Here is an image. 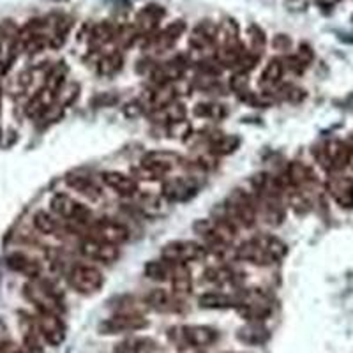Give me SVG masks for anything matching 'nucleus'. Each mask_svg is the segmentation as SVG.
Returning <instances> with one entry per match:
<instances>
[{
	"instance_id": "72a5a7b5",
	"label": "nucleus",
	"mask_w": 353,
	"mask_h": 353,
	"mask_svg": "<svg viewBox=\"0 0 353 353\" xmlns=\"http://www.w3.org/2000/svg\"><path fill=\"white\" fill-rule=\"evenodd\" d=\"M32 223L34 228L43 233V235H57L61 232V225L55 219V214H50L46 210H39V212L34 214Z\"/></svg>"
},
{
	"instance_id": "5701e85b",
	"label": "nucleus",
	"mask_w": 353,
	"mask_h": 353,
	"mask_svg": "<svg viewBox=\"0 0 353 353\" xmlns=\"http://www.w3.org/2000/svg\"><path fill=\"white\" fill-rule=\"evenodd\" d=\"M65 181H68L69 188H72L80 194L87 196L88 200L97 201L101 200V196H103L99 185H97L92 179L81 175V173H69V175L65 176Z\"/></svg>"
},
{
	"instance_id": "39448f33",
	"label": "nucleus",
	"mask_w": 353,
	"mask_h": 353,
	"mask_svg": "<svg viewBox=\"0 0 353 353\" xmlns=\"http://www.w3.org/2000/svg\"><path fill=\"white\" fill-rule=\"evenodd\" d=\"M69 285L80 295H94L105 285V276L92 265H74L68 276Z\"/></svg>"
},
{
	"instance_id": "1a4fd4ad",
	"label": "nucleus",
	"mask_w": 353,
	"mask_h": 353,
	"mask_svg": "<svg viewBox=\"0 0 353 353\" xmlns=\"http://www.w3.org/2000/svg\"><path fill=\"white\" fill-rule=\"evenodd\" d=\"M50 207H52V212L55 216L62 217V219L74 221V223H80V225H85V223L92 219V212H90L87 205L80 203V201H77L65 193H57L50 200Z\"/></svg>"
},
{
	"instance_id": "c03bdc74",
	"label": "nucleus",
	"mask_w": 353,
	"mask_h": 353,
	"mask_svg": "<svg viewBox=\"0 0 353 353\" xmlns=\"http://www.w3.org/2000/svg\"><path fill=\"white\" fill-rule=\"evenodd\" d=\"M0 353H25V350L18 346L17 343L2 341L0 343Z\"/></svg>"
},
{
	"instance_id": "f3484780",
	"label": "nucleus",
	"mask_w": 353,
	"mask_h": 353,
	"mask_svg": "<svg viewBox=\"0 0 353 353\" xmlns=\"http://www.w3.org/2000/svg\"><path fill=\"white\" fill-rule=\"evenodd\" d=\"M181 336L188 345L196 348L212 346L219 339V332L209 325H185L181 329Z\"/></svg>"
},
{
	"instance_id": "58836bf2",
	"label": "nucleus",
	"mask_w": 353,
	"mask_h": 353,
	"mask_svg": "<svg viewBox=\"0 0 353 353\" xmlns=\"http://www.w3.org/2000/svg\"><path fill=\"white\" fill-rule=\"evenodd\" d=\"M205 277L216 285H225V283L235 281V272L228 267H214V269H209L205 272Z\"/></svg>"
},
{
	"instance_id": "37998d69",
	"label": "nucleus",
	"mask_w": 353,
	"mask_h": 353,
	"mask_svg": "<svg viewBox=\"0 0 353 353\" xmlns=\"http://www.w3.org/2000/svg\"><path fill=\"white\" fill-rule=\"evenodd\" d=\"M313 57H314L313 48H311L309 44H301V48H299V52H297V55H295V59H297V61L301 62V64L304 65V68H307V65L311 64V61H313Z\"/></svg>"
},
{
	"instance_id": "bb28decb",
	"label": "nucleus",
	"mask_w": 353,
	"mask_h": 353,
	"mask_svg": "<svg viewBox=\"0 0 353 353\" xmlns=\"http://www.w3.org/2000/svg\"><path fill=\"white\" fill-rule=\"evenodd\" d=\"M176 96H179V94H176V88L173 83L156 85V88H154L152 94H150L149 105L150 108H152V112L154 110H163L168 105H172V103H175Z\"/></svg>"
},
{
	"instance_id": "ddd939ff",
	"label": "nucleus",
	"mask_w": 353,
	"mask_h": 353,
	"mask_svg": "<svg viewBox=\"0 0 353 353\" xmlns=\"http://www.w3.org/2000/svg\"><path fill=\"white\" fill-rule=\"evenodd\" d=\"M80 253L85 258H88V260L101 261V263H113V261H117L119 256H121L119 245L106 244V242L96 241L92 237H88L80 242Z\"/></svg>"
},
{
	"instance_id": "2eb2a0df",
	"label": "nucleus",
	"mask_w": 353,
	"mask_h": 353,
	"mask_svg": "<svg viewBox=\"0 0 353 353\" xmlns=\"http://www.w3.org/2000/svg\"><path fill=\"white\" fill-rule=\"evenodd\" d=\"M185 32V23L182 20L173 21L170 23L165 30H161V32L152 34V37L149 39V46L147 48H152L154 52L163 53L168 52L170 48L175 46V43L181 39L182 34Z\"/></svg>"
},
{
	"instance_id": "2f4dec72",
	"label": "nucleus",
	"mask_w": 353,
	"mask_h": 353,
	"mask_svg": "<svg viewBox=\"0 0 353 353\" xmlns=\"http://www.w3.org/2000/svg\"><path fill=\"white\" fill-rule=\"evenodd\" d=\"M115 32L117 28L113 27L112 23H108V21H101V23H96L90 28V32H88V43H90V46H96V48L105 46L106 43L113 41Z\"/></svg>"
},
{
	"instance_id": "0eeeda50",
	"label": "nucleus",
	"mask_w": 353,
	"mask_h": 353,
	"mask_svg": "<svg viewBox=\"0 0 353 353\" xmlns=\"http://www.w3.org/2000/svg\"><path fill=\"white\" fill-rule=\"evenodd\" d=\"M179 156L173 152H149L141 157L140 168H138V175H143L145 179L150 181H159L165 179L175 166H179Z\"/></svg>"
},
{
	"instance_id": "c85d7f7f",
	"label": "nucleus",
	"mask_w": 353,
	"mask_h": 353,
	"mask_svg": "<svg viewBox=\"0 0 353 353\" xmlns=\"http://www.w3.org/2000/svg\"><path fill=\"white\" fill-rule=\"evenodd\" d=\"M122 68H124V57H122V53L119 52H112L103 55L99 61H97V65H96L97 74L105 78L115 77L117 72L121 71Z\"/></svg>"
},
{
	"instance_id": "7ed1b4c3",
	"label": "nucleus",
	"mask_w": 353,
	"mask_h": 353,
	"mask_svg": "<svg viewBox=\"0 0 353 353\" xmlns=\"http://www.w3.org/2000/svg\"><path fill=\"white\" fill-rule=\"evenodd\" d=\"M256 201L253 200V196L242 189H237L230 194V198L226 200V203L223 205V214L226 219H230L235 226H253L256 223Z\"/></svg>"
},
{
	"instance_id": "de8ad7c7",
	"label": "nucleus",
	"mask_w": 353,
	"mask_h": 353,
	"mask_svg": "<svg viewBox=\"0 0 353 353\" xmlns=\"http://www.w3.org/2000/svg\"><path fill=\"white\" fill-rule=\"evenodd\" d=\"M0 110H2V88H0Z\"/></svg>"
},
{
	"instance_id": "473e14b6",
	"label": "nucleus",
	"mask_w": 353,
	"mask_h": 353,
	"mask_svg": "<svg viewBox=\"0 0 353 353\" xmlns=\"http://www.w3.org/2000/svg\"><path fill=\"white\" fill-rule=\"evenodd\" d=\"M188 117V108L182 103L175 101L172 105H168L163 110H154L152 119L154 122H163V124H170L173 121H181Z\"/></svg>"
},
{
	"instance_id": "9d476101",
	"label": "nucleus",
	"mask_w": 353,
	"mask_h": 353,
	"mask_svg": "<svg viewBox=\"0 0 353 353\" xmlns=\"http://www.w3.org/2000/svg\"><path fill=\"white\" fill-rule=\"evenodd\" d=\"M37 334L43 337L50 346H61L65 341V325L61 314L37 313L36 316Z\"/></svg>"
},
{
	"instance_id": "c9c22d12",
	"label": "nucleus",
	"mask_w": 353,
	"mask_h": 353,
	"mask_svg": "<svg viewBox=\"0 0 353 353\" xmlns=\"http://www.w3.org/2000/svg\"><path fill=\"white\" fill-rule=\"evenodd\" d=\"M194 115L203 117V119H210V121H221L228 115V108L221 103H200L194 108Z\"/></svg>"
},
{
	"instance_id": "a878e982",
	"label": "nucleus",
	"mask_w": 353,
	"mask_h": 353,
	"mask_svg": "<svg viewBox=\"0 0 353 353\" xmlns=\"http://www.w3.org/2000/svg\"><path fill=\"white\" fill-rule=\"evenodd\" d=\"M198 304L203 309H232L239 307L241 301L233 295L221 292H209L203 293L200 299H198Z\"/></svg>"
},
{
	"instance_id": "4c0bfd02",
	"label": "nucleus",
	"mask_w": 353,
	"mask_h": 353,
	"mask_svg": "<svg viewBox=\"0 0 353 353\" xmlns=\"http://www.w3.org/2000/svg\"><path fill=\"white\" fill-rule=\"evenodd\" d=\"M277 97L293 103V105H299L305 99V90L301 87H295V85H283V87L277 88Z\"/></svg>"
},
{
	"instance_id": "cd10ccee",
	"label": "nucleus",
	"mask_w": 353,
	"mask_h": 353,
	"mask_svg": "<svg viewBox=\"0 0 353 353\" xmlns=\"http://www.w3.org/2000/svg\"><path fill=\"white\" fill-rule=\"evenodd\" d=\"M157 350V343L149 337H129L115 346V353H152Z\"/></svg>"
},
{
	"instance_id": "49530a36",
	"label": "nucleus",
	"mask_w": 353,
	"mask_h": 353,
	"mask_svg": "<svg viewBox=\"0 0 353 353\" xmlns=\"http://www.w3.org/2000/svg\"><path fill=\"white\" fill-rule=\"evenodd\" d=\"M348 149H350V163H348V168L353 170V137L348 140Z\"/></svg>"
},
{
	"instance_id": "aec40b11",
	"label": "nucleus",
	"mask_w": 353,
	"mask_h": 353,
	"mask_svg": "<svg viewBox=\"0 0 353 353\" xmlns=\"http://www.w3.org/2000/svg\"><path fill=\"white\" fill-rule=\"evenodd\" d=\"M147 307H152L159 313H179L182 311L181 299L176 297L175 293H170L163 288H156L145 297Z\"/></svg>"
},
{
	"instance_id": "a211bd4d",
	"label": "nucleus",
	"mask_w": 353,
	"mask_h": 353,
	"mask_svg": "<svg viewBox=\"0 0 353 353\" xmlns=\"http://www.w3.org/2000/svg\"><path fill=\"white\" fill-rule=\"evenodd\" d=\"M103 179V184L106 188H110L113 193L121 194V196H132V194L138 193V181L132 179L131 175H125L122 172H117V170H110L101 175Z\"/></svg>"
},
{
	"instance_id": "393cba45",
	"label": "nucleus",
	"mask_w": 353,
	"mask_h": 353,
	"mask_svg": "<svg viewBox=\"0 0 353 353\" xmlns=\"http://www.w3.org/2000/svg\"><path fill=\"white\" fill-rule=\"evenodd\" d=\"M216 32L217 25L210 23V21H203V23L194 27V30L191 32V37H189V44L194 50L209 48V46H212L216 43Z\"/></svg>"
},
{
	"instance_id": "e433bc0d",
	"label": "nucleus",
	"mask_w": 353,
	"mask_h": 353,
	"mask_svg": "<svg viewBox=\"0 0 353 353\" xmlns=\"http://www.w3.org/2000/svg\"><path fill=\"white\" fill-rule=\"evenodd\" d=\"M166 131L173 140H188L193 134V125L188 119H181V121H173L166 124Z\"/></svg>"
},
{
	"instance_id": "9b49d317",
	"label": "nucleus",
	"mask_w": 353,
	"mask_h": 353,
	"mask_svg": "<svg viewBox=\"0 0 353 353\" xmlns=\"http://www.w3.org/2000/svg\"><path fill=\"white\" fill-rule=\"evenodd\" d=\"M149 321L145 320L143 314L138 313H117L115 316L108 318L99 325L101 334H125L138 332L147 329Z\"/></svg>"
},
{
	"instance_id": "20e7f679",
	"label": "nucleus",
	"mask_w": 353,
	"mask_h": 353,
	"mask_svg": "<svg viewBox=\"0 0 353 353\" xmlns=\"http://www.w3.org/2000/svg\"><path fill=\"white\" fill-rule=\"evenodd\" d=\"M207 256V245L194 241H172L163 245L161 258L172 265H188Z\"/></svg>"
},
{
	"instance_id": "ea45409f",
	"label": "nucleus",
	"mask_w": 353,
	"mask_h": 353,
	"mask_svg": "<svg viewBox=\"0 0 353 353\" xmlns=\"http://www.w3.org/2000/svg\"><path fill=\"white\" fill-rule=\"evenodd\" d=\"M248 36L249 41H251V50H249V52L260 57L261 50H263L265 46V32L260 27H256V25H251V27L248 28Z\"/></svg>"
},
{
	"instance_id": "dca6fc26",
	"label": "nucleus",
	"mask_w": 353,
	"mask_h": 353,
	"mask_svg": "<svg viewBox=\"0 0 353 353\" xmlns=\"http://www.w3.org/2000/svg\"><path fill=\"white\" fill-rule=\"evenodd\" d=\"M188 59L184 55L181 57H175L172 61H166L163 64L156 65L152 69V78L156 81V85L161 83H173L175 80L182 77L188 69Z\"/></svg>"
},
{
	"instance_id": "b1692460",
	"label": "nucleus",
	"mask_w": 353,
	"mask_h": 353,
	"mask_svg": "<svg viewBox=\"0 0 353 353\" xmlns=\"http://www.w3.org/2000/svg\"><path fill=\"white\" fill-rule=\"evenodd\" d=\"M170 283H172L173 293H175L176 297H188L191 290H193V279H191L188 265H173Z\"/></svg>"
},
{
	"instance_id": "6e6552de",
	"label": "nucleus",
	"mask_w": 353,
	"mask_h": 353,
	"mask_svg": "<svg viewBox=\"0 0 353 353\" xmlns=\"http://www.w3.org/2000/svg\"><path fill=\"white\" fill-rule=\"evenodd\" d=\"M90 237L106 242V244L121 245L129 241L131 232H129L128 226L122 225L121 221H115L112 217H101L90 225Z\"/></svg>"
},
{
	"instance_id": "c756f323",
	"label": "nucleus",
	"mask_w": 353,
	"mask_h": 353,
	"mask_svg": "<svg viewBox=\"0 0 353 353\" xmlns=\"http://www.w3.org/2000/svg\"><path fill=\"white\" fill-rule=\"evenodd\" d=\"M285 71H286L285 61H283V59H272L269 64L265 65L263 72H261V78H260L261 87L265 88L276 87V85L281 81Z\"/></svg>"
},
{
	"instance_id": "f03ea898",
	"label": "nucleus",
	"mask_w": 353,
	"mask_h": 353,
	"mask_svg": "<svg viewBox=\"0 0 353 353\" xmlns=\"http://www.w3.org/2000/svg\"><path fill=\"white\" fill-rule=\"evenodd\" d=\"M25 297L36 305V309L39 313H53L61 314L65 311L64 301H62V295L53 288L50 283L43 281V279H30V281L25 285Z\"/></svg>"
},
{
	"instance_id": "a19ab883",
	"label": "nucleus",
	"mask_w": 353,
	"mask_h": 353,
	"mask_svg": "<svg viewBox=\"0 0 353 353\" xmlns=\"http://www.w3.org/2000/svg\"><path fill=\"white\" fill-rule=\"evenodd\" d=\"M138 36H140V34H138V30L134 28V25H132V27H128V25H125V27H122L117 30L113 39L121 44L122 48H125V46H131V44L137 41Z\"/></svg>"
},
{
	"instance_id": "423d86ee",
	"label": "nucleus",
	"mask_w": 353,
	"mask_h": 353,
	"mask_svg": "<svg viewBox=\"0 0 353 353\" xmlns=\"http://www.w3.org/2000/svg\"><path fill=\"white\" fill-rule=\"evenodd\" d=\"M316 159L327 172L339 173L348 168L350 149L348 141L329 140L316 150Z\"/></svg>"
},
{
	"instance_id": "a18cd8bd",
	"label": "nucleus",
	"mask_w": 353,
	"mask_h": 353,
	"mask_svg": "<svg viewBox=\"0 0 353 353\" xmlns=\"http://www.w3.org/2000/svg\"><path fill=\"white\" fill-rule=\"evenodd\" d=\"M274 46L279 50H288L290 46H292V41H290L285 34H281V36H276V39H274Z\"/></svg>"
},
{
	"instance_id": "f704fd0d",
	"label": "nucleus",
	"mask_w": 353,
	"mask_h": 353,
	"mask_svg": "<svg viewBox=\"0 0 353 353\" xmlns=\"http://www.w3.org/2000/svg\"><path fill=\"white\" fill-rule=\"evenodd\" d=\"M172 270L173 265L165 261L163 258L161 260L147 261V265H145V276L152 279V281H170Z\"/></svg>"
},
{
	"instance_id": "f257e3e1",
	"label": "nucleus",
	"mask_w": 353,
	"mask_h": 353,
	"mask_svg": "<svg viewBox=\"0 0 353 353\" xmlns=\"http://www.w3.org/2000/svg\"><path fill=\"white\" fill-rule=\"evenodd\" d=\"M288 253L285 242L274 235H260L251 241H245L235 249V256L248 263L267 267V265L277 263Z\"/></svg>"
},
{
	"instance_id": "4468645a",
	"label": "nucleus",
	"mask_w": 353,
	"mask_h": 353,
	"mask_svg": "<svg viewBox=\"0 0 353 353\" xmlns=\"http://www.w3.org/2000/svg\"><path fill=\"white\" fill-rule=\"evenodd\" d=\"M198 185L193 179H185V176H176L170 179L163 184V198L173 203H184L191 200L196 194Z\"/></svg>"
},
{
	"instance_id": "f8f14e48",
	"label": "nucleus",
	"mask_w": 353,
	"mask_h": 353,
	"mask_svg": "<svg viewBox=\"0 0 353 353\" xmlns=\"http://www.w3.org/2000/svg\"><path fill=\"white\" fill-rule=\"evenodd\" d=\"M327 193L341 209H353V179L343 172L330 173Z\"/></svg>"
},
{
	"instance_id": "412c9836",
	"label": "nucleus",
	"mask_w": 353,
	"mask_h": 353,
	"mask_svg": "<svg viewBox=\"0 0 353 353\" xmlns=\"http://www.w3.org/2000/svg\"><path fill=\"white\" fill-rule=\"evenodd\" d=\"M6 265L12 272L21 274V276L28 277V279H39L41 277L39 261L25 253H9L6 256Z\"/></svg>"
},
{
	"instance_id": "7c9ffc66",
	"label": "nucleus",
	"mask_w": 353,
	"mask_h": 353,
	"mask_svg": "<svg viewBox=\"0 0 353 353\" xmlns=\"http://www.w3.org/2000/svg\"><path fill=\"white\" fill-rule=\"evenodd\" d=\"M239 145H241V140L237 137H232V134H217L210 140L209 149L214 156H230L235 150L239 149Z\"/></svg>"
},
{
	"instance_id": "09e8293b",
	"label": "nucleus",
	"mask_w": 353,
	"mask_h": 353,
	"mask_svg": "<svg viewBox=\"0 0 353 353\" xmlns=\"http://www.w3.org/2000/svg\"><path fill=\"white\" fill-rule=\"evenodd\" d=\"M226 353H235V352H226Z\"/></svg>"
},
{
	"instance_id": "79ce46f5",
	"label": "nucleus",
	"mask_w": 353,
	"mask_h": 353,
	"mask_svg": "<svg viewBox=\"0 0 353 353\" xmlns=\"http://www.w3.org/2000/svg\"><path fill=\"white\" fill-rule=\"evenodd\" d=\"M145 108H147V106H145L140 99H131L122 106V112H124V115L128 117V119H138V117L143 115Z\"/></svg>"
},
{
	"instance_id": "4be33fe9",
	"label": "nucleus",
	"mask_w": 353,
	"mask_h": 353,
	"mask_svg": "<svg viewBox=\"0 0 353 353\" xmlns=\"http://www.w3.org/2000/svg\"><path fill=\"white\" fill-rule=\"evenodd\" d=\"M237 337H239V341H242L244 345L260 346L263 345V343L269 341L270 332L269 329L261 323V321H249L248 325L239 329Z\"/></svg>"
},
{
	"instance_id": "6ab92c4d",
	"label": "nucleus",
	"mask_w": 353,
	"mask_h": 353,
	"mask_svg": "<svg viewBox=\"0 0 353 353\" xmlns=\"http://www.w3.org/2000/svg\"><path fill=\"white\" fill-rule=\"evenodd\" d=\"M165 14H166L165 8H161V6L157 4L145 6V8L137 14L134 28H137L140 36H152V34L156 32L159 21L165 18Z\"/></svg>"
}]
</instances>
